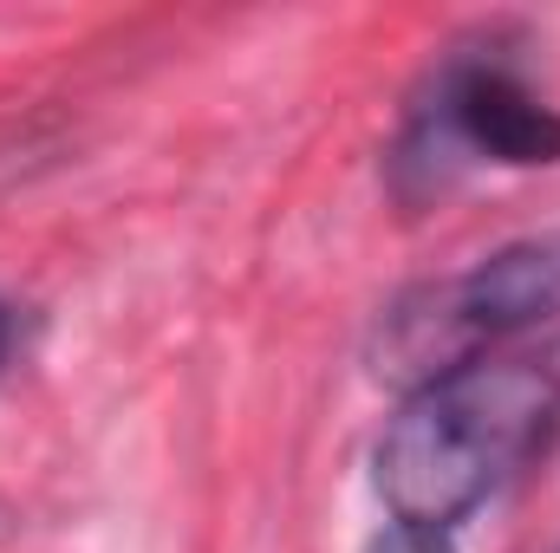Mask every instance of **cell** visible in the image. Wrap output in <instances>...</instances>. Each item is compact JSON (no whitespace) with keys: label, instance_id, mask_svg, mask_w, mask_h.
<instances>
[{"label":"cell","instance_id":"obj_5","mask_svg":"<svg viewBox=\"0 0 560 553\" xmlns=\"http://www.w3.org/2000/svg\"><path fill=\"white\" fill-rule=\"evenodd\" d=\"M13 345H20V313L0 299V372H7V358H13Z\"/></svg>","mask_w":560,"mask_h":553},{"label":"cell","instance_id":"obj_2","mask_svg":"<svg viewBox=\"0 0 560 553\" xmlns=\"http://www.w3.org/2000/svg\"><path fill=\"white\" fill-rule=\"evenodd\" d=\"M548 326H560V242H515L469 274L405 299L385 326V352L423 385Z\"/></svg>","mask_w":560,"mask_h":553},{"label":"cell","instance_id":"obj_1","mask_svg":"<svg viewBox=\"0 0 560 553\" xmlns=\"http://www.w3.org/2000/svg\"><path fill=\"white\" fill-rule=\"evenodd\" d=\"M555 416L560 378L541 358H469L443 378H423L398 404L372 449V482L398 521L450 534L535 462V449L555 436Z\"/></svg>","mask_w":560,"mask_h":553},{"label":"cell","instance_id":"obj_4","mask_svg":"<svg viewBox=\"0 0 560 553\" xmlns=\"http://www.w3.org/2000/svg\"><path fill=\"white\" fill-rule=\"evenodd\" d=\"M365 553H456V541L443 534V528H418V521H392V528H378Z\"/></svg>","mask_w":560,"mask_h":553},{"label":"cell","instance_id":"obj_3","mask_svg":"<svg viewBox=\"0 0 560 553\" xmlns=\"http://www.w3.org/2000/svg\"><path fill=\"white\" fill-rule=\"evenodd\" d=\"M436 125L443 138L509 169L560 163V111L541 105L509 66H450L436 85Z\"/></svg>","mask_w":560,"mask_h":553}]
</instances>
